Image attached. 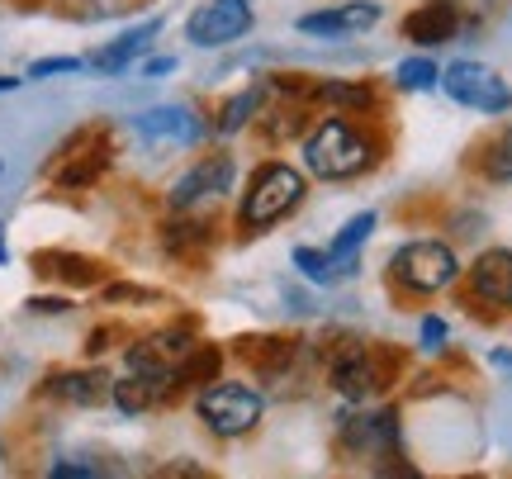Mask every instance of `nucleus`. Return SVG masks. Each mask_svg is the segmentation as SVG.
<instances>
[{
    "instance_id": "f257e3e1",
    "label": "nucleus",
    "mask_w": 512,
    "mask_h": 479,
    "mask_svg": "<svg viewBox=\"0 0 512 479\" xmlns=\"http://www.w3.org/2000/svg\"><path fill=\"white\" fill-rule=\"evenodd\" d=\"M309 195V176L290 162H261L252 171V185L242 195V209H238V223L247 238L256 233H271L275 223H285L304 204Z\"/></svg>"
},
{
    "instance_id": "f03ea898",
    "label": "nucleus",
    "mask_w": 512,
    "mask_h": 479,
    "mask_svg": "<svg viewBox=\"0 0 512 479\" xmlns=\"http://www.w3.org/2000/svg\"><path fill=\"white\" fill-rule=\"evenodd\" d=\"M370 157V138L351 119L332 114V119H318L309 133H304V171L318 176V181H351L361 176Z\"/></svg>"
},
{
    "instance_id": "7ed1b4c3",
    "label": "nucleus",
    "mask_w": 512,
    "mask_h": 479,
    "mask_svg": "<svg viewBox=\"0 0 512 479\" xmlns=\"http://www.w3.org/2000/svg\"><path fill=\"white\" fill-rule=\"evenodd\" d=\"M389 276L399 280L408 295H441L460 280V257L437 238L403 242L399 252L389 257Z\"/></svg>"
},
{
    "instance_id": "20e7f679",
    "label": "nucleus",
    "mask_w": 512,
    "mask_h": 479,
    "mask_svg": "<svg viewBox=\"0 0 512 479\" xmlns=\"http://www.w3.org/2000/svg\"><path fill=\"white\" fill-rule=\"evenodd\" d=\"M195 413H200V423L214 432V437H247L256 432V423L266 418V399L256 394L252 385H238V380H214V385L200 389V399H195Z\"/></svg>"
},
{
    "instance_id": "39448f33",
    "label": "nucleus",
    "mask_w": 512,
    "mask_h": 479,
    "mask_svg": "<svg viewBox=\"0 0 512 479\" xmlns=\"http://www.w3.org/2000/svg\"><path fill=\"white\" fill-rule=\"evenodd\" d=\"M394 370H399V356L389 347H347L332 356V385H337V394L366 404L394 385Z\"/></svg>"
},
{
    "instance_id": "423d86ee",
    "label": "nucleus",
    "mask_w": 512,
    "mask_h": 479,
    "mask_svg": "<svg viewBox=\"0 0 512 479\" xmlns=\"http://www.w3.org/2000/svg\"><path fill=\"white\" fill-rule=\"evenodd\" d=\"M437 86L451 95L456 105H465V110H475V114H508L512 110V86L498 72H489L484 62H470V57H465V62H451V67L441 72Z\"/></svg>"
},
{
    "instance_id": "0eeeda50",
    "label": "nucleus",
    "mask_w": 512,
    "mask_h": 479,
    "mask_svg": "<svg viewBox=\"0 0 512 479\" xmlns=\"http://www.w3.org/2000/svg\"><path fill=\"white\" fill-rule=\"evenodd\" d=\"M233 181H238V162H233L228 152H214V157H200L181 181L171 185L166 204H171L176 214H195L204 204H219L223 195L233 190Z\"/></svg>"
},
{
    "instance_id": "6e6552de",
    "label": "nucleus",
    "mask_w": 512,
    "mask_h": 479,
    "mask_svg": "<svg viewBox=\"0 0 512 479\" xmlns=\"http://www.w3.org/2000/svg\"><path fill=\"white\" fill-rule=\"evenodd\" d=\"M242 34H252V0H209L185 19V38L195 48H223Z\"/></svg>"
},
{
    "instance_id": "1a4fd4ad",
    "label": "nucleus",
    "mask_w": 512,
    "mask_h": 479,
    "mask_svg": "<svg viewBox=\"0 0 512 479\" xmlns=\"http://www.w3.org/2000/svg\"><path fill=\"white\" fill-rule=\"evenodd\" d=\"M342 446L361 461H403L399 451V413L380 408V413H361L342 423Z\"/></svg>"
},
{
    "instance_id": "9d476101",
    "label": "nucleus",
    "mask_w": 512,
    "mask_h": 479,
    "mask_svg": "<svg viewBox=\"0 0 512 479\" xmlns=\"http://www.w3.org/2000/svg\"><path fill=\"white\" fill-rule=\"evenodd\" d=\"M384 15L380 0H342V5H328V10H313V15H299V34L309 38H351L375 29Z\"/></svg>"
},
{
    "instance_id": "9b49d317",
    "label": "nucleus",
    "mask_w": 512,
    "mask_h": 479,
    "mask_svg": "<svg viewBox=\"0 0 512 479\" xmlns=\"http://www.w3.org/2000/svg\"><path fill=\"white\" fill-rule=\"evenodd\" d=\"M133 129L143 133L147 143H157V148H190V143H200L209 133V124L190 105H157V110L138 114Z\"/></svg>"
},
{
    "instance_id": "f8f14e48",
    "label": "nucleus",
    "mask_w": 512,
    "mask_h": 479,
    "mask_svg": "<svg viewBox=\"0 0 512 479\" xmlns=\"http://www.w3.org/2000/svg\"><path fill=\"white\" fill-rule=\"evenodd\" d=\"M465 276H470V295H475V304L494 309V314L512 309V252L508 247L479 252L475 266H470Z\"/></svg>"
},
{
    "instance_id": "ddd939ff",
    "label": "nucleus",
    "mask_w": 512,
    "mask_h": 479,
    "mask_svg": "<svg viewBox=\"0 0 512 479\" xmlns=\"http://www.w3.org/2000/svg\"><path fill=\"white\" fill-rule=\"evenodd\" d=\"M460 34V5L456 0H427L418 10L403 15V38L408 43H422V48H437V43H451Z\"/></svg>"
},
{
    "instance_id": "4468645a",
    "label": "nucleus",
    "mask_w": 512,
    "mask_h": 479,
    "mask_svg": "<svg viewBox=\"0 0 512 479\" xmlns=\"http://www.w3.org/2000/svg\"><path fill=\"white\" fill-rule=\"evenodd\" d=\"M157 34H162V19H143V24L124 29L119 38H110V43L91 57V67H95V72H105V76L128 72V67H133V62L152 48V38H157Z\"/></svg>"
},
{
    "instance_id": "2eb2a0df",
    "label": "nucleus",
    "mask_w": 512,
    "mask_h": 479,
    "mask_svg": "<svg viewBox=\"0 0 512 479\" xmlns=\"http://www.w3.org/2000/svg\"><path fill=\"white\" fill-rule=\"evenodd\" d=\"M114 380L105 370H62V375H48L43 380V394L48 399H62V404H76V408H95L110 399Z\"/></svg>"
},
{
    "instance_id": "dca6fc26",
    "label": "nucleus",
    "mask_w": 512,
    "mask_h": 479,
    "mask_svg": "<svg viewBox=\"0 0 512 479\" xmlns=\"http://www.w3.org/2000/svg\"><path fill=\"white\" fill-rule=\"evenodd\" d=\"M375 233V214H351L342 228H337V238L328 242V261L332 271H337V280L356 276V266H361V247H366V238Z\"/></svg>"
},
{
    "instance_id": "f3484780",
    "label": "nucleus",
    "mask_w": 512,
    "mask_h": 479,
    "mask_svg": "<svg viewBox=\"0 0 512 479\" xmlns=\"http://www.w3.org/2000/svg\"><path fill=\"white\" fill-rule=\"evenodd\" d=\"M110 166V143L100 138V133H91V148L86 152H62V171H57V185L62 190H81V185H91L100 171Z\"/></svg>"
},
{
    "instance_id": "a211bd4d",
    "label": "nucleus",
    "mask_w": 512,
    "mask_h": 479,
    "mask_svg": "<svg viewBox=\"0 0 512 479\" xmlns=\"http://www.w3.org/2000/svg\"><path fill=\"white\" fill-rule=\"evenodd\" d=\"M34 271L48 280H67V285H95L105 276V266L91 257H76V252H34Z\"/></svg>"
},
{
    "instance_id": "6ab92c4d",
    "label": "nucleus",
    "mask_w": 512,
    "mask_h": 479,
    "mask_svg": "<svg viewBox=\"0 0 512 479\" xmlns=\"http://www.w3.org/2000/svg\"><path fill=\"white\" fill-rule=\"evenodd\" d=\"M219 370H223V351L219 347H195L185 351L181 361L171 366V385L185 389V385H214L219 380Z\"/></svg>"
},
{
    "instance_id": "aec40b11",
    "label": "nucleus",
    "mask_w": 512,
    "mask_h": 479,
    "mask_svg": "<svg viewBox=\"0 0 512 479\" xmlns=\"http://www.w3.org/2000/svg\"><path fill=\"white\" fill-rule=\"evenodd\" d=\"M171 389L152 385V380H143V375H124V380H114L110 399L119 404V413H128V418H138V413H147L152 404H162Z\"/></svg>"
},
{
    "instance_id": "412c9836",
    "label": "nucleus",
    "mask_w": 512,
    "mask_h": 479,
    "mask_svg": "<svg viewBox=\"0 0 512 479\" xmlns=\"http://www.w3.org/2000/svg\"><path fill=\"white\" fill-rule=\"evenodd\" d=\"M266 95H271V86H247V91L233 95V100H228V105L219 110V133H223V138H233V133L247 129L256 114H261Z\"/></svg>"
},
{
    "instance_id": "4be33fe9",
    "label": "nucleus",
    "mask_w": 512,
    "mask_h": 479,
    "mask_svg": "<svg viewBox=\"0 0 512 479\" xmlns=\"http://www.w3.org/2000/svg\"><path fill=\"white\" fill-rule=\"evenodd\" d=\"M479 176L484 181H494V185H508L512 181V124H503V129L479 148Z\"/></svg>"
},
{
    "instance_id": "5701e85b",
    "label": "nucleus",
    "mask_w": 512,
    "mask_h": 479,
    "mask_svg": "<svg viewBox=\"0 0 512 479\" xmlns=\"http://www.w3.org/2000/svg\"><path fill=\"white\" fill-rule=\"evenodd\" d=\"M313 95L342 110H375V91L366 81H313Z\"/></svg>"
},
{
    "instance_id": "b1692460",
    "label": "nucleus",
    "mask_w": 512,
    "mask_h": 479,
    "mask_svg": "<svg viewBox=\"0 0 512 479\" xmlns=\"http://www.w3.org/2000/svg\"><path fill=\"white\" fill-rule=\"evenodd\" d=\"M437 81H441V67L432 57H403L399 72H394V86H399V91H413V95L432 91Z\"/></svg>"
},
{
    "instance_id": "393cba45",
    "label": "nucleus",
    "mask_w": 512,
    "mask_h": 479,
    "mask_svg": "<svg viewBox=\"0 0 512 479\" xmlns=\"http://www.w3.org/2000/svg\"><path fill=\"white\" fill-rule=\"evenodd\" d=\"M294 271H304L313 285H337L328 252H318V247H294Z\"/></svg>"
},
{
    "instance_id": "a878e982",
    "label": "nucleus",
    "mask_w": 512,
    "mask_h": 479,
    "mask_svg": "<svg viewBox=\"0 0 512 479\" xmlns=\"http://www.w3.org/2000/svg\"><path fill=\"white\" fill-rule=\"evenodd\" d=\"M81 67H86L81 57H43V62L29 67V81H43V76H72V72H81Z\"/></svg>"
},
{
    "instance_id": "bb28decb",
    "label": "nucleus",
    "mask_w": 512,
    "mask_h": 479,
    "mask_svg": "<svg viewBox=\"0 0 512 479\" xmlns=\"http://www.w3.org/2000/svg\"><path fill=\"white\" fill-rule=\"evenodd\" d=\"M446 337H451V328H446V323H441L437 314H432V318H422V328H418L422 351H441V347H446Z\"/></svg>"
},
{
    "instance_id": "cd10ccee",
    "label": "nucleus",
    "mask_w": 512,
    "mask_h": 479,
    "mask_svg": "<svg viewBox=\"0 0 512 479\" xmlns=\"http://www.w3.org/2000/svg\"><path fill=\"white\" fill-rule=\"evenodd\" d=\"M53 479H95L100 475V465H81V461H57L53 470H48Z\"/></svg>"
},
{
    "instance_id": "c85d7f7f",
    "label": "nucleus",
    "mask_w": 512,
    "mask_h": 479,
    "mask_svg": "<svg viewBox=\"0 0 512 479\" xmlns=\"http://www.w3.org/2000/svg\"><path fill=\"white\" fill-rule=\"evenodd\" d=\"M105 299H110V304H119V299H143V304H152V299H162V295H157V290H143V285H110Z\"/></svg>"
},
{
    "instance_id": "c756f323",
    "label": "nucleus",
    "mask_w": 512,
    "mask_h": 479,
    "mask_svg": "<svg viewBox=\"0 0 512 479\" xmlns=\"http://www.w3.org/2000/svg\"><path fill=\"white\" fill-rule=\"evenodd\" d=\"M29 309H34V314H67L72 304H67V299H29Z\"/></svg>"
},
{
    "instance_id": "7c9ffc66",
    "label": "nucleus",
    "mask_w": 512,
    "mask_h": 479,
    "mask_svg": "<svg viewBox=\"0 0 512 479\" xmlns=\"http://www.w3.org/2000/svg\"><path fill=\"white\" fill-rule=\"evenodd\" d=\"M171 72H176V57H152L143 67V76H171Z\"/></svg>"
},
{
    "instance_id": "2f4dec72",
    "label": "nucleus",
    "mask_w": 512,
    "mask_h": 479,
    "mask_svg": "<svg viewBox=\"0 0 512 479\" xmlns=\"http://www.w3.org/2000/svg\"><path fill=\"white\" fill-rule=\"evenodd\" d=\"M489 366L512 370V347H494V351H489Z\"/></svg>"
},
{
    "instance_id": "473e14b6",
    "label": "nucleus",
    "mask_w": 512,
    "mask_h": 479,
    "mask_svg": "<svg viewBox=\"0 0 512 479\" xmlns=\"http://www.w3.org/2000/svg\"><path fill=\"white\" fill-rule=\"evenodd\" d=\"M162 475H204V470H200V465H166Z\"/></svg>"
},
{
    "instance_id": "72a5a7b5",
    "label": "nucleus",
    "mask_w": 512,
    "mask_h": 479,
    "mask_svg": "<svg viewBox=\"0 0 512 479\" xmlns=\"http://www.w3.org/2000/svg\"><path fill=\"white\" fill-rule=\"evenodd\" d=\"M15 86H19L15 76H0V95H5V91H15Z\"/></svg>"
}]
</instances>
